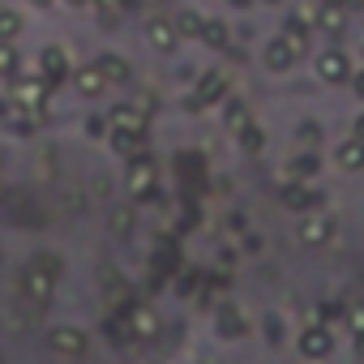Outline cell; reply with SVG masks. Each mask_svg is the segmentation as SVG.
<instances>
[{
	"label": "cell",
	"mask_w": 364,
	"mask_h": 364,
	"mask_svg": "<svg viewBox=\"0 0 364 364\" xmlns=\"http://www.w3.org/2000/svg\"><path fill=\"white\" fill-rule=\"evenodd\" d=\"M334 351V338H330V330H321V326H309L304 334H300V355L304 360H326Z\"/></svg>",
	"instance_id": "cell-1"
},
{
	"label": "cell",
	"mask_w": 364,
	"mask_h": 364,
	"mask_svg": "<svg viewBox=\"0 0 364 364\" xmlns=\"http://www.w3.org/2000/svg\"><path fill=\"white\" fill-rule=\"evenodd\" d=\"M48 343H52V351H60V355H82V351H86V334L73 330V326H56V330L48 334Z\"/></svg>",
	"instance_id": "cell-2"
},
{
	"label": "cell",
	"mask_w": 364,
	"mask_h": 364,
	"mask_svg": "<svg viewBox=\"0 0 364 364\" xmlns=\"http://www.w3.org/2000/svg\"><path fill=\"white\" fill-rule=\"evenodd\" d=\"M219 334H223V338H236V334H245V321H240L236 313H223V317H219Z\"/></svg>",
	"instance_id": "cell-3"
},
{
	"label": "cell",
	"mask_w": 364,
	"mask_h": 364,
	"mask_svg": "<svg viewBox=\"0 0 364 364\" xmlns=\"http://www.w3.org/2000/svg\"><path fill=\"white\" fill-rule=\"evenodd\" d=\"M137 330L150 338V334H154V317H150V313H141V317H137Z\"/></svg>",
	"instance_id": "cell-4"
},
{
	"label": "cell",
	"mask_w": 364,
	"mask_h": 364,
	"mask_svg": "<svg viewBox=\"0 0 364 364\" xmlns=\"http://www.w3.org/2000/svg\"><path fill=\"white\" fill-rule=\"evenodd\" d=\"M31 291L35 296H48V279H31Z\"/></svg>",
	"instance_id": "cell-5"
},
{
	"label": "cell",
	"mask_w": 364,
	"mask_h": 364,
	"mask_svg": "<svg viewBox=\"0 0 364 364\" xmlns=\"http://www.w3.org/2000/svg\"><path fill=\"white\" fill-rule=\"evenodd\" d=\"M351 330H355V334L364 330V309H355V313H351Z\"/></svg>",
	"instance_id": "cell-6"
},
{
	"label": "cell",
	"mask_w": 364,
	"mask_h": 364,
	"mask_svg": "<svg viewBox=\"0 0 364 364\" xmlns=\"http://www.w3.org/2000/svg\"><path fill=\"white\" fill-rule=\"evenodd\" d=\"M355 351H360V355H364V330H360V334H355Z\"/></svg>",
	"instance_id": "cell-7"
}]
</instances>
